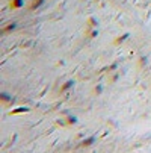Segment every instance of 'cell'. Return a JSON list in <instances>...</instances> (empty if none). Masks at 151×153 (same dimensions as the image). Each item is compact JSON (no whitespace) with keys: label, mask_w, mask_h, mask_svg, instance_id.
Segmentation results:
<instances>
[{"label":"cell","mask_w":151,"mask_h":153,"mask_svg":"<svg viewBox=\"0 0 151 153\" xmlns=\"http://www.w3.org/2000/svg\"><path fill=\"white\" fill-rule=\"evenodd\" d=\"M24 6V0H11V9H20Z\"/></svg>","instance_id":"obj_1"},{"label":"cell","mask_w":151,"mask_h":153,"mask_svg":"<svg viewBox=\"0 0 151 153\" xmlns=\"http://www.w3.org/2000/svg\"><path fill=\"white\" fill-rule=\"evenodd\" d=\"M44 2H45V0H33V2H32V5H30V9H36V8H39V6H41Z\"/></svg>","instance_id":"obj_2"},{"label":"cell","mask_w":151,"mask_h":153,"mask_svg":"<svg viewBox=\"0 0 151 153\" xmlns=\"http://www.w3.org/2000/svg\"><path fill=\"white\" fill-rule=\"evenodd\" d=\"M73 85H74V82H73V81H68L67 83H65V85L62 86V90H61V91H67V90H70V86H73Z\"/></svg>","instance_id":"obj_3"}]
</instances>
